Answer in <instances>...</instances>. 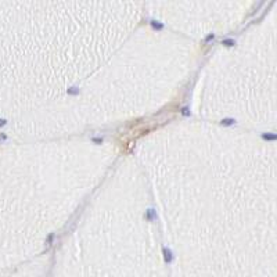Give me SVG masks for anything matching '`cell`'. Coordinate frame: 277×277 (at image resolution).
Listing matches in <instances>:
<instances>
[{
	"mask_svg": "<svg viewBox=\"0 0 277 277\" xmlns=\"http://www.w3.org/2000/svg\"><path fill=\"white\" fill-rule=\"evenodd\" d=\"M225 43H227V46H231V44H233V42H231V40H226Z\"/></svg>",
	"mask_w": 277,
	"mask_h": 277,
	"instance_id": "cell-1",
	"label": "cell"
}]
</instances>
